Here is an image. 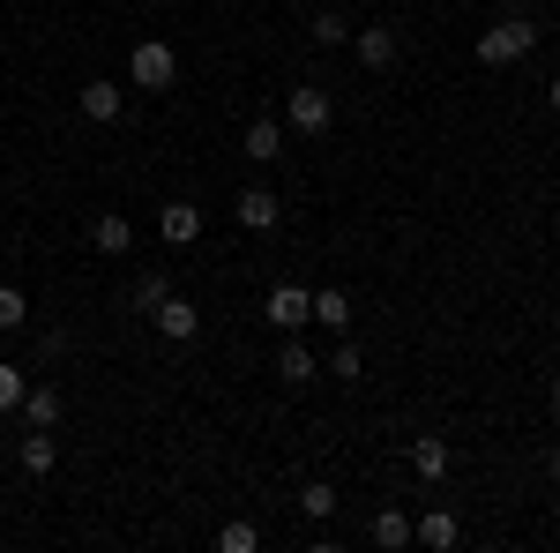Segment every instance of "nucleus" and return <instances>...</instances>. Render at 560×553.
<instances>
[{"instance_id":"nucleus-10","label":"nucleus","mask_w":560,"mask_h":553,"mask_svg":"<svg viewBox=\"0 0 560 553\" xmlns=\"http://www.w3.org/2000/svg\"><path fill=\"white\" fill-rule=\"evenodd\" d=\"M158 232H165L173 247H195V240H202V210H195V203H165V210H158Z\"/></svg>"},{"instance_id":"nucleus-24","label":"nucleus","mask_w":560,"mask_h":553,"mask_svg":"<svg viewBox=\"0 0 560 553\" xmlns=\"http://www.w3.org/2000/svg\"><path fill=\"white\" fill-rule=\"evenodd\" d=\"M23 389H31V375L0 359V412H15V404H23Z\"/></svg>"},{"instance_id":"nucleus-18","label":"nucleus","mask_w":560,"mask_h":553,"mask_svg":"<svg viewBox=\"0 0 560 553\" xmlns=\"http://www.w3.org/2000/svg\"><path fill=\"white\" fill-rule=\"evenodd\" d=\"M314 322L337 330V337H351V299L345 292H314Z\"/></svg>"},{"instance_id":"nucleus-12","label":"nucleus","mask_w":560,"mask_h":553,"mask_svg":"<svg viewBox=\"0 0 560 553\" xmlns=\"http://www.w3.org/2000/svg\"><path fill=\"white\" fill-rule=\"evenodd\" d=\"M277 375H284V382H292V389H306V382H314V375H322V359H314V352H306V344L292 337V344H284V352H277Z\"/></svg>"},{"instance_id":"nucleus-21","label":"nucleus","mask_w":560,"mask_h":553,"mask_svg":"<svg viewBox=\"0 0 560 553\" xmlns=\"http://www.w3.org/2000/svg\"><path fill=\"white\" fill-rule=\"evenodd\" d=\"M23 322H31V299L15 292V285H0V337H15Z\"/></svg>"},{"instance_id":"nucleus-26","label":"nucleus","mask_w":560,"mask_h":553,"mask_svg":"<svg viewBox=\"0 0 560 553\" xmlns=\"http://www.w3.org/2000/svg\"><path fill=\"white\" fill-rule=\"evenodd\" d=\"M546 97H553V113H560V76H553V90H546Z\"/></svg>"},{"instance_id":"nucleus-4","label":"nucleus","mask_w":560,"mask_h":553,"mask_svg":"<svg viewBox=\"0 0 560 553\" xmlns=\"http://www.w3.org/2000/svg\"><path fill=\"white\" fill-rule=\"evenodd\" d=\"M359 68H366V76H388V68H396V53H404V45H396V31H388V23H359Z\"/></svg>"},{"instance_id":"nucleus-8","label":"nucleus","mask_w":560,"mask_h":553,"mask_svg":"<svg viewBox=\"0 0 560 553\" xmlns=\"http://www.w3.org/2000/svg\"><path fill=\"white\" fill-rule=\"evenodd\" d=\"M456 539H464V523H456L448 509H427L419 523H411V546H427V553H448Z\"/></svg>"},{"instance_id":"nucleus-23","label":"nucleus","mask_w":560,"mask_h":553,"mask_svg":"<svg viewBox=\"0 0 560 553\" xmlns=\"http://www.w3.org/2000/svg\"><path fill=\"white\" fill-rule=\"evenodd\" d=\"M314 45H351V15L322 8V15H314Z\"/></svg>"},{"instance_id":"nucleus-14","label":"nucleus","mask_w":560,"mask_h":553,"mask_svg":"<svg viewBox=\"0 0 560 553\" xmlns=\"http://www.w3.org/2000/svg\"><path fill=\"white\" fill-rule=\"evenodd\" d=\"M60 464V441H52V426H31V434H23V471H52Z\"/></svg>"},{"instance_id":"nucleus-16","label":"nucleus","mask_w":560,"mask_h":553,"mask_svg":"<svg viewBox=\"0 0 560 553\" xmlns=\"http://www.w3.org/2000/svg\"><path fill=\"white\" fill-rule=\"evenodd\" d=\"M90 240H97L105 255H128V247H135V224H128V217H120V210H105V217H97V224H90Z\"/></svg>"},{"instance_id":"nucleus-2","label":"nucleus","mask_w":560,"mask_h":553,"mask_svg":"<svg viewBox=\"0 0 560 553\" xmlns=\"http://www.w3.org/2000/svg\"><path fill=\"white\" fill-rule=\"evenodd\" d=\"M128 83L135 90H173L179 83V53L165 38H142V45H135V60H128Z\"/></svg>"},{"instance_id":"nucleus-3","label":"nucleus","mask_w":560,"mask_h":553,"mask_svg":"<svg viewBox=\"0 0 560 553\" xmlns=\"http://www.w3.org/2000/svg\"><path fill=\"white\" fill-rule=\"evenodd\" d=\"M329 120H337L329 90L322 83H292V97H284V128L292 135H329Z\"/></svg>"},{"instance_id":"nucleus-1","label":"nucleus","mask_w":560,"mask_h":553,"mask_svg":"<svg viewBox=\"0 0 560 553\" xmlns=\"http://www.w3.org/2000/svg\"><path fill=\"white\" fill-rule=\"evenodd\" d=\"M530 45H538V23L530 15H501V23L478 31V68H516Z\"/></svg>"},{"instance_id":"nucleus-20","label":"nucleus","mask_w":560,"mask_h":553,"mask_svg":"<svg viewBox=\"0 0 560 553\" xmlns=\"http://www.w3.org/2000/svg\"><path fill=\"white\" fill-rule=\"evenodd\" d=\"M300 516H314V523L337 516V486H329V479H306V486H300Z\"/></svg>"},{"instance_id":"nucleus-7","label":"nucleus","mask_w":560,"mask_h":553,"mask_svg":"<svg viewBox=\"0 0 560 553\" xmlns=\"http://www.w3.org/2000/svg\"><path fill=\"white\" fill-rule=\"evenodd\" d=\"M120 105H128V90H120V83H105V76H90V83H83V120L113 128V120H120Z\"/></svg>"},{"instance_id":"nucleus-15","label":"nucleus","mask_w":560,"mask_h":553,"mask_svg":"<svg viewBox=\"0 0 560 553\" xmlns=\"http://www.w3.org/2000/svg\"><path fill=\"white\" fill-rule=\"evenodd\" d=\"M31 426H60V389H45V382H31L23 389V404H15Z\"/></svg>"},{"instance_id":"nucleus-22","label":"nucleus","mask_w":560,"mask_h":553,"mask_svg":"<svg viewBox=\"0 0 560 553\" xmlns=\"http://www.w3.org/2000/svg\"><path fill=\"white\" fill-rule=\"evenodd\" d=\"M217 546H224V553H255V546H261V531L247 523V516H232V523L217 531Z\"/></svg>"},{"instance_id":"nucleus-13","label":"nucleus","mask_w":560,"mask_h":553,"mask_svg":"<svg viewBox=\"0 0 560 553\" xmlns=\"http://www.w3.org/2000/svg\"><path fill=\"white\" fill-rule=\"evenodd\" d=\"M240 150H247V158H255V165H269V158H284V120H255V128H247V142H240Z\"/></svg>"},{"instance_id":"nucleus-28","label":"nucleus","mask_w":560,"mask_h":553,"mask_svg":"<svg viewBox=\"0 0 560 553\" xmlns=\"http://www.w3.org/2000/svg\"><path fill=\"white\" fill-rule=\"evenodd\" d=\"M553 412H560V382H553Z\"/></svg>"},{"instance_id":"nucleus-27","label":"nucleus","mask_w":560,"mask_h":553,"mask_svg":"<svg viewBox=\"0 0 560 553\" xmlns=\"http://www.w3.org/2000/svg\"><path fill=\"white\" fill-rule=\"evenodd\" d=\"M553 479H560V449H553Z\"/></svg>"},{"instance_id":"nucleus-9","label":"nucleus","mask_w":560,"mask_h":553,"mask_svg":"<svg viewBox=\"0 0 560 553\" xmlns=\"http://www.w3.org/2000/svg\"><path fill=\"white\" fill-rule=\"evenodd\" d=\"M232 210H240V224H247V232H277L284 203H277L269 187H240V203H232Z\"/></svg>"},{"instance_id":"nucleus-6","label":"nucleus","mask_w":560,"mask_h":553,"mask_svg":"<svg viewBox=\"0 0 560 553\" xmlns=\"http://www.w3.org/2000/svg\"><path fill=\"white\" fill-rule=\"evenodd\" d=\"M269 322L300 337L306 322H314V292H300V285H277V292H269Z\"/></svg>"},{"instance_id":"nucleus-5","label":"nucleus","mask_w":560,"mask_h":553,"mask_svg":"<svg viewBox=\"0 0 560 553\" xmlns=\"http://www.w3.org/2000/svg\"><path fill=\"white\" fill-rule=\"evenodd\" d=\"M150 322H158V337H165V344H195V337H202V314H195V299H165Z\"/></svg>"},{"instance_id":"nucleus-25","label":"nucleus","mask_w":560,"mask_h":553,"mask_svg":"<svg viewBox=\"0 0 560 553\" xmlns=\"http://www.w3.org/2000/svg\"><path fill=\"white\" fill-rule=\"evenodd\" d=\"M329 375H345V382H359V344H337V359H329Z\"/></svg>"},{"instance_id":"nucleus-19","label":"nucleus","mask_w":560,"mask_h":553,"mask_svg":"<svg viewBox=\"0 0 560 553\" xmlns=\"http://www.w3.org/2000/svg\"><path fill=\"white\" fill-rule=\"evenodd\" d=\"M374 546H382V553L411 546V516H404V509H382V516H374Z\"/></svg>"},{"instance_id":"nucleus-17","label":"nucleus","mask_w":560,"mask_h":553,"mask_svg":"<svg viewBox=\"0 0 560 553\" xmlns=\"http://www.w3.org/2000/svg\"><path fill=\"white\" fill-rule=\"evenodd\" d=\"M165 299H173V285H165V269H142V277H135V292H128V307H135V314H158Z\"/></svg>"},{"instance_id":"nucleus-11","label":"nucleus","mask_w":560,"mask_h":553,"mask_svg":"<svg viewBox=\"0 0 560 553\" xmlns=\"http://www.w3.org/2000/svg\"><path fill=\"white\" fill-rule=\"evenodd\" d=\"M411 471H419V486H441L448 479V441H411Z\"/></svg>"}]
</instances>
